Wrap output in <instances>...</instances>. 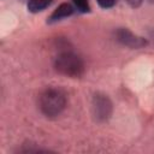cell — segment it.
<instances>
[{
  "label": "cell",
  "mask_w": 154,
  "mask_h": 154,
  "mask_svg": "<svg viewBox=\"0 0 154 154\" xmlns=\"http://www.w3.org/2000/svg\"><path fill=\"white\" fill-rule=\"evenodd\" d=\"M53 66L59 75L70 78H79L85 71L83 59L71 51H64L59 53L54 59Z\"/></svg>",
  "instance_id": "obj_2"
},
{
  "label": "cell",
  "mask_w": 154,
  "mask_h": 154,
  "mask_svg": "<svg viewBox=\"0 0 154 154\" xmlns=\"http://www.w3.org/2000/svg\"><path fill=\"white\" fill-rule=\"evenodd\" d=\"M52 2H53V0H29L26 7H28L29 12L38 13V12L46 10Z\"/></svg>",
  "instance_id": "obj_6"
},
{
  "label": "cell",
  "mask_w": 154,
  "mask_h": 154,
  "mask_svg": "<svg viewBox=\"0 0 154 154\" xmlns=\"http://www.w3.org/2000/svg\"><path fill=\"white\" fill-rule=\"evenodd\" d=\"M75 11H76V8L73 7L72 4L63 2L47 18V24H54V23H58V22H60V20H63L65 18H69V17H71Z\"/></svg>",
  "instance_id": "obj_5"
},
{
  "label": "cell",
  "mask_w": 154,
  "mask_h": 154,
  "mask_svg": "<svg viewBox=\"0 0 154 154\" xmlns=\"http://www.w3.org/2000/svg\"><path fill=\"white\" fill-rule=\"evenodd\" d=\"M113 113V103L103 93H95L91 97V116L99 124L106 123Z\"/></svg>",
  "instance_id": "obj_3"
},
{
  "label": "cell",
  "mask_w": 154,
  "mask_h": 154,
  "mask_svg": "<svg viewBox=\"0 0 154 154\" xmlns=\"http://www.w3.org/2000/svg\"><path fill=\"white\" fill-rule=\"evenodd\" d=\"M114 35H116V40L120 45H123L125 47H129L131 49H140V48H144V47L148 46V40L147 38L134 34L128 28H118L116 30Z\"/></svg>",
  "instance_id": "obj_4"
},
{
  "label": "cell",
  "mask_w": 154,
  "mask_h": 154,
  "mask_svg": "<svg viewBox=\"0 0 154 154\" xmlns=\"http://www.w3.org/2000/svg\"><path fill=\"white\" fill-rule=\"evenodd\" d=\"M149 4H154V0H147Z\"/></svg>",
  "instance_id": "obj_10"
},
{
  "label": "cell",
  "mask_w": 154,
  "mask_h": 154,
  "mask_svg": "<svg viewBox=\"0 0 154 154\" xmlns=\"http://www.w3.org/2000/svg\"><path fill=\"white\" fill-rule=\"evenodd\" d=\"M125 1H126L128 5H129L130 7H132V8L140 7V6L142 5V2H143V0H125Z\"/></svg>",
  "instance_id": "obj_9"
},
{
  "label": "cell",
  "mask_w": 154,
  "mask_h": 154,
  "mask_svg": "<svg viewBox=\"0 0 154 154\" xmlns=\"http://www.w3.org/2000/svg\"><path fill=\"white\" fill-rule=\"evenodd\" d=\"M71 1H72L73 7L81 13H89L91 10L89 0H71Z\"/></svg>",
  "instance_id": "obj_7"
},
{
  "label": "cell",
  "mask_w": 154,
  "mask_h": 154,
  "mask_svg": "<svg viewBox=\"0 0 154 154\" xmlns=\"http://www.w3.org/2000/svg\"><path fill=\"white\" fill-rule=\"evenodd\" d=\"M67 99L66 94L61 88L58 87H47L45 88L37 100L38 108L43 116L47 118H55L60 116L66 108Z\"/></svg>",
  "instance_id": "obj_1"
},
{
  "label": "cell",
  "mask_w": 154,
  "mask_h": 154,
  "mask_svg": "<svg viewBox=\"0 0 154 154\" xmlns=\"http://www.w3.org/2000/svg\"><path fill=\"white\" fill-rule=\"evenodd\" d=\"M96 2L101 8L107 10V8H112L113 6H116L117 0H96Z\"/></svg>",
  "instance_id": "obj_8"
}]
</instances>
